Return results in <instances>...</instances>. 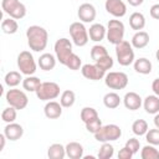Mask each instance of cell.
<instances>
[{
	"label": "cell",
	"instance_id": "1",
	"mask_svg": "<svg viewBox=\"0 0 159 159\" xmlns=\"http://www.w3.org/2000/svg\"><path fill=\"white\" fill-rule=\"evenodd\" d=\"M26 39L30 50H32L34 52H41L47 46L48 32L42 26L31 25L26 29Z\"/></svg>",
	"mask_w": 159,
	"mask_h": 159
},
{
	"label": "cell",
	"instance_id": "2",
	"mask_svg": "<svg viewBox=\"0 0 159 159\" xmlns=\"http://www.w3.org/2000/svg\"><path fill=\"white\" fill-rule=\"evenodd\" d=\"M116 56L120 66H129L134 62V50L130 42L123 40L116 45Z\"/></svg>",
	"mask_w": 159,
	"mask_h": 159
},
{
	"label": "cell",
	"instance_id": "3",
	"mask_svg": "<svg viewBox=\"0 0 159 159\" xmlns=\"http://www.w3.org/2000/svg\"><path fill=\"white\" fill-rule=\"evenodd\" d=\"M93 135H94V139L99 143L114 142L122 137V129L117 124H106V125H102L101 129Z\"/></svg>",
	"mask_w": 159,
	"mask_h": 159
},
{
	"label": "cell",
	"instance_id": "4",
	"mask_svg": "<svg viewBox=\"0 0 159 159\" xmlns=\"http://www.w3.org/2000/svg\"><path fill=\"white\" fill-rule=\"evenodd\" d=\"M70 36L72 39V42L78 47L86 46L89 40L88 30L81 21H76L70 25Z\"/></svg>",
	"mask_w": 159,
	"mask_h": 159
},
{
	"label": "cell",
	"instance_id": "5",
	"mask_svg": "<svg viewBox=\"0 0 159 159\" xmlns=\"http://www.w3.org/2000/svg\"><path fill=\"white\" fill-rule=\"evenodd\" d=\"M17 67L25 76H32L37 70V63L30 51H21L17 55Z\"/></svg>",
	"mask_w": 159,
	"mask_h": 159
},
{
	"label": "cell",
	"instance_id": "6",
	"mask_svg": "<svg viewBox=\"0 0 159 159\" xmlns=\"http://www.w3.org/2000/svg\"><path fill=\"white\" fill-rule=\"evenodd\" d=\"M124 30H125L124 24L120 20H117V19L109 20L108 24H107V35H106L108 42L113 43V45H117L120 41H123Z\"/></svg>",
	"mask_w": 159,
	"mask_h": 159
},
{
	"label": "cell",
	"instance_id": "7",
	"mask_svg": "<svg viewBox=\"0 0 159 159\" xmlns=\"http://www.w3.org/2000/svg\"><path fill=\"white\" fill-rule=\"evenodd\" d=\"M1 9L15 20H21L26 16V6L20 0H1Z\"/></svg>",
	"mask_w": 159,
	"mask_h": 159
},
{
	"label": "cell",
	"instance_id": "8",
	"mask_svg": "<svg viewBox=\"0 0 159 159\" xmlns=\"http://www.w3.org/2000/svg\"><path fill=\"white\" fill-rule=\"evenodd\" d=\"M35 93L40 101L48 102V101L56 99L60 96V86L56 82L46 81V82L41 83V86L39 87V89Z\"/></svg>",
	"mask_w": 159,
	"mask_h": 159
},
{
	"label": "cell",
	"instance_id": "9",
	"mask_svg": "<svg viewBox=\"0 0 159 159\" xmlns=\"http://www.w3.org/2000/svg\"><path fill=\"white\" fill-rule=\"evenodd\" d=\"M5 98H6V102L9 103V106L16 108L17 111L25 109L29 104V98H27L26 93L21 89L15 88V87L6 92Z\"/></svg>",
	"mask_w": 159,
	"mask_h": 159
},
{
	"label": "cell",
	"instance_id": "10",
	"mask_svg": "<svg viewBox=\"0 0 159 159\" xmlns=\"http://www.w3.org/2000/svg\"><path fill=\"white\" fill-rule=\"evenodd\" d=\"M128 76L120 71H112L104 76V83L111 89H124L128 86Z\"/></svg>",
	"mask_w": 159,
	"mask_h": 159
},
{
	"label": "cell",
	"instance_id": "11",
	"mask_svg": "<svg viewBox=\"0 0 159 159\" xmlns=\"http://www.w3.org/2000/svg\"><path fill=\"white\" fill-rule=\"evenodd\" d=\"M53 50H55V55H56L57 61L61 65H63V66L66 65L67 58L73 53V51H72V42L68 39H66V37L58 39L55 42Z\"/></svg>",
	"mask_w": 159,
	"mask_h": 159
},
{
	"label": "cell",
	"instance_id": "12",
	"mask_svg": "<svg viewBox=\"0 0 159 159\" xmlns=\"http://www.w3.org/2000/svg\"><path fill=\"white\" fill-rule=\"evenodd\" d=\"M104 9L116 19L123 17L127 14V5L123 0H106Z\"/></svg>",
	"mask_w": 159,
	"mask_h": 159
},
{
	"label": "cell",
	"instance_id": "13",
	"mask_svg": "<svg viewBox=\"0 0 159 159\" xmlns=\"http://www.w3.org/2000/svg\"><path fill=\"white\" fill-rule=\"evenodd\" d=\"M81 72L82 76L87 80L91 81H99L102 78H104L106 76V71H103L98 65H92V63H86L81 67Z\"/></svg>",
	"mask_w": 159,
	"mask_h": 159
},
{
	"label": "cell",
	"instance_id": "14",
	"mask_svg": "<svg viewBox=\"0 0 159 159\" xmlns=\"http://www.w3.org/2000/svg\"><path fill=\"white\" fill-rule=\"evenodd\" d=\"M96 15H97V11H96V7L89 4V2H83L78 6V11H77V16L80 19L81 22L83 24H89V22H93L94 19H96Z\"/></svg>",
	"mask_w": 159,
	"mask_h": 159
},
{
	"label": "cell",
	"instance_id": "15",
	"mask_svg": "<svg viewBox=\"0 0 159 159\" xmlns=\"http://www.w3.org/2000/svg\"><path fill=\"white\" fill-rule=\"evenodd\" d=\"M4 134L6 135L7 140H11V142H15L17 139H20L22 135H24V128L21 124L19 123H6L5 128H4Z\"/></svg>",
	"mask_w": 159,
	"mask_h": 159
},
{
	"label": "cell",
	"instance_id": "16",
	"mask_svg": "<svg viewBox=\"0 0 159 159\" xmlns=\"http://www.w3.org/2000/svg\"><path fill=\"white\" fill-rule=\"evenodd\" d=\"M123 104L129 111H137L142 107L143 99L142 97L135 92H127L123 97Z\"/></svg>",
	"mask_w": 159,
	"mask_h": 159
},
{
	"label": "cell",
	"instance_id": "17",
	"mask_svg": "<svg viewBox=\"0 0 159 159\" xmlns=\"http://www.w3.org/2000/svg\"><path fill=\"white\" fill-rule=\"evenodd\" d=\"M106 35H107V27H104V25L102 24H98V22L92 24L88 29V36L91 41L101 42L102 40L106 39Z\"/></svg>",
	"mask_w": 159,
	"mask_h": 159
},
{
	"label": "cell",
	"instance_id": "18",
	"mask_svg": "<svg viewBox=\"0 0 159 159\" xmlns=\"http://www.w3.org/2000/svg\"><path fill=\"white\" fill-rule=\"evenodd\" d=\"M62 106L60 102L56 101H48L43 107V113L48 119H57L62 114Z\"/></svg>",
	"mask_w": 159,
	"mask_h": 159
},
{
	"label": "cell",
	"instance_id": "19",
	"mask_svg": "<svg viewBox=\"0 0 159 159\" xmlns=\"http://www.w3.org/2000/svg\"><path fill=\"white\" fill-rule=\"evenodd\" d=\"M56 62H57L56 55L45 52V53H42V55L39 57L37 65H39V67H40L42 71H51V70L55 68Z\"/></svg>",
	"mask_w": 159,
	"mask_h": 159
},
{
	"label": "cell",
	"instance_id": "20",
	"mask_svg": "<svg viewBox=\"0 0 159 159\" xmlns=\"http://www.w3.org/2000/svg\"><path fill=\"white\" fill-rule=\"evenodd\" d=\"M143 107L148 114H157L159 112V97L157 94H149L143 99Z\"/></svg>",
	"mask_w": 159,
	"mask_h": 159
},
{
	"label": "cell",
	"instance_id": "21",
	"mask_svg": "<svg viewBox=\"0 0 159 159\" xmlns=\"http://www.w3.org/2000/svg\"><path fill=\"white\" fill-rule=\"evenodd\" d=\"M130 43H132L133 48H137V50L144 48V47L149 43V35H148V32H145V31H143V30L137 31V32L132 36Z\"/></svg>",
	"mask_w": 159,
	"mask_h": 159
},
{
	"label": "cell",
	"instance_id": "22",
	"mask_svg": "<svg viewBox=\"0 0 159 159\" xmlns=\"http://www.w3.org/2000/svg\"><path fill=\"white\" fill-rule=\"evenodd\" d=\"M83 145L78 142H70L66 144V155L70 159H81L83 158Z\"/></svg>",
	"mask_w": 159,
	"mask_h": 159
},
{
	"label": "cell",
	"instance_id": "23",
	"mask_svg": "<svg viewBox=\"0 0 159 159\" xmlns=\"http://www.w3.org/2000/svg\"><path fill=\"white\" fill-rule=\"evenodd\" d=\"M133 67H134V71L137 73H140V75H149L152 72V68H153V65L152 62L145 58V57H139L137 60H134L133 62Z\"/></svg>",
	"mask_w": 159,
	"mask_h": 159
},
{
	"label": "cell",
	"instance_id": "24",
	"mask_svg": "<svg viewBox=\"0 0 159 159\" xmlns=\"http://www.w3.org/2000/svg\"><path fill=\"white\" fill-rule=\"evenodd\" d=\"M47 157L50 159H63L66 157V147L61 143H53L47 148Z\"/></svg>",
	"mask_w": 159,
	"mask_h": 159
},
{
	"label": "cell",
	"instance_id": "25",
	"mask_svg": "<svg viewBox=\"0 0 159 159\" xmlns=\"http://www.w3.org/2000/svg\"><path fill=\"white\" fill-rule=\"evenodd\" d=\"M129 26L133 30H135V31L143 30L144 26H145V17H144V15L142 12H138V11L130 14V16H129Z\"/></svg>",
	"mask_w": 159,
	"mask_h": 159
},
{
	"label": "cell",
	"instance_id": "26",
	"mask_svg": "<svg viewBox=\"0 0 159 159\" xmlns=\"http://www.w3.org/2000/svg\"><path fill=\"white\" fill-rule=\"evenodd\" d=\"M24 81L22 76H21V72H17V71H10L5 75L4 77V82L6 86H9L10 88H14L16 86H19L21 82Z\"/></svg>",
	"mask_w": 159,
	"mask_h": 159
},
{
	"label": "cell",
	"instance_id": "27",
	"mask_svg": "<svg viewBox=\"0 0 159 159\" xmlns=\"http://www.w3.org/2000/svg\"><path fill=\"white\" fill-rule=\"evenodd\" d=\"M41 83L42 82L40 81V78L32 75V76H26V78H24L22 87L27 92H36L39 89V87L41 86Z\"/></svg>",
	"mask_w": 159,
	"mask_h": 159
},
{
	"label": "cell",
	"instance_id": "28",
	"mask_svg": "<svg viewBox=\"0 0 159 159\" xmlns=\"http://www.w3.org/2000/svg\"><path fill=\"white\" fill-rule=\"evenodd\" d=\"M120 101H122V98H120L119 94L116 93V92H108V93H106L104 97H103V104H104L107 108H109V109L117 108V107L120 104Z\"/></svg>",
	"mask_w": 159,
	"mask_h": 159
},
{
	"label": "cell",
	"instance_id": "29",
	"mask_svg": "<svg viewBox=\"0 0 159 159\" xmlns=\"http://www.w3.org/2000/svg\"><path fill=\"white\" fill-rule=\"evenodd\" d=\"M1 30L4 34L6 35H12V34H16L17 30H19V24L15 19L12 17H7V19H4L2 22H1Z\"/></svg>",
	"mask_w": 159,
	"mask_h": 159
},
{
	"label": "cell",
	"instance_id": "30",
	"mask_svg": "<svg viewBox=\"0 0 159 159\" xmlns=\"http://www.w3.org/2000/svg\"><path fill=\"white\" fill-rule=\"evenodd\" d=\"M75 102H76V94H75L73 91L66 89V91H63L61 93V96H60V103H61V106L63 108L72 107L75 104Z\"/></svg>",
	"mask_w": 159,
	"mask_h": 159
},
{
	"label": "cell",
	"instance_id": "31",
	"mask_svg": "<svg viewBox=\"0 0 159 159\" xmlns=\"http://www.w3.org/2000/svg\"><path fill=\"white\" fill-rule=\"evenodd\" d=\"M140 158L142 159H159V150L153 144H147L140 150Z\"/></svg>",
	"mask_w": 159,
	"mask_h": 159
},
{
	"label": "cell",
	"instance_id": "32",
	"mask_svg": "<svg viewBox=\"0 0 159 159\" xmlns=\"http://www.w3.org/2000/svg\"><path fill=\"white\" fill-rule=\"evenodd\" d=\"M113 155H114V147L109 142L102 143L98 150V154H97L98 159H111Z\"/></svg>",
	"mask_w": 159,
	"mask_h": 159
},
{
	"label": "cell",
	"instance_id": "33",
	"mask_svg": "<svg viewBox=\"0 0 159 159\" xmlns=\"http://www.w3.org/2000/svg\"><path fill=\"white\" fill-rule=\"evenodd\" d=\"M148 123L144 120V119H137L133 122L132 124V132L138 135V137H142V135H145V133L148 132Z\"/></svg>",
	"mask_w": 159,
	"mask_h": 159
},
{
	"label": "cell",
	"instance_id": "34",
	"mask_svg": "<svg viewBox=\"0 0 159 159\" xmlns=\"http://www.w3.org/2000/svg\"><path fill=\"white\" fill-rule=\"evenodd\" d=\"M80 117H81V120L83 123H87L92 119L98 118V112L93 107H83L81 113H80Z\"/></svg>",
	"mask_w": 159,
	"mask_h": 159
},
{
	"label": "cell",
	"instance_id": "35",
	"mask_svg": "<svg viewBox=\"0 0 159 159\" xmlns=\"http://www.w3.org/2000/svg\"><path fill=\"white\" fill-rule=\"evenodd\" d=\"M89 55H91V58L96 62V61H98L99 58L107 56V55H108V51H107V48H106L104 46H102V45H94V46H92Z\"/></svg>",
	"mask_w": 159,
	"mask_h": 159
},
{
	"label": "cell",
	"instance_id": "36",
	"mask_svg": "<svg viewBox=\"0 0 159 159\" xmlns=\"http://www.w3.org/2000/svg\"><path fill=\"white\" fill-rule=\"evenodd\" d=\"M67 68H70V70H72V71H77V70H81V67H82V60H81V57L78 56V55H76L75 52L67 58V61H66V65H65Z\"/></svg>",
	"mask_w": 159,
	"mask_h": 159
},
{
	"label": "cell",
	"instance_id": "37",
	"mask_svg": "<svg viewBox=\"0 0 159 159\" xmlns=\"http://www.w3.org/2000/svg\"><path fill=\"white\" fill-rule=\"evenodd\" d=\"M16 108H14V107H7V108H5L4 111H2V113H1V119H2V122H5V123H12V122H15V119H16V117H17V113H16Z\"/></svg>",
	"mask_w": 159,
	"mask_h": 159
},
{
	"label": "cell",
	"instance_id": "38",
	"mask_svg": "<svg viewBox=\"0 0 159 159\" xmlns=\"http://www.w3.org/2000/svg\"><path fill=\"white\" fill-rule=\"evenodd\" d=\"M145 140L149 144L153 145H159V128H154V129H148V132L145 133Z\"/></svg>",
	"mask_w": 159,
	"mask_h": 159
},
{
	"label": "cell",
	"instance_id": "39",
	"mask_svg": "<svg viewBox=\"0 0 159 159\" xmlns=\"http://www.w3.org/2000/svg\"><path fill=\"white\" fill-rule=\"evenodd\" d=\"M96 65H98L103 71H108V70H111L112 67H113V65H114V61H113V58L109 56V55H107V56H104V57H102V58H99L98 61H96Z\"/></svg>",
	"mask_w": 159,
	"mask_h": 159
},
{
	"label": "cell",
	"instance_id": "40",
	"mask_svg": "<svg viewBox=\"0 0 159 159\" xmlns=\"http://www.w3.org/2000/svg\"><path fill=\"white\" fill-rule=\"evenodd\" d=\"M84 124H86V129H87L89 133L94 134V133H97V132L101 129V127H102V120H101L99 117H98V118L92 119V120H89V122H87V123H84Z\"/></svg>",
	"mask_w": 159,
	"mask_h": 159
},
{
	"label": "cell",
	"instance_id": "41",
	"mask_svg": "<svg viewBox=\"0 0 159 159\" xmlns=\"http://www.w3.org/2000/svg\"><path fill=\"white\" fill-rule=\"evenodd\" d=\"M125 147L129 148L133 154H137L139 152V149H140V142L137 138H130V139H128L125 142Z\"/></svg>",
	"mask_w": 159,
	"mask_h": 159
},
{
	"label": "cell",
	"instance_id": "42",
	"mask_svg": "<svg viewBox=\"0 0 159 159\" xmlns=\"http://www.w3.org/2000/svg\"><path fill=\"white\" fill-rule=\"evenodd\" d=\"M133 155L134 154L132 153V150L129 148H127L125 145L118 152V159H132Z\"/></svg>",
	"mask_w": 159,
	"mask_h": 159
},
{
	"label": "cell",
	"instance_id": "43",
	"mask_svg": "<svg viewBox=\"0 0 159 159\" xmlns=\"http://www.w3.org/2000/svg\"><path fill=\"white\" fill-rule=\"evenodd\" d=\"M150 16L153 19H155V20H159V2L152 5V7H150Z\"/></svg>",
	"mask_w": 159,
	"mask_h": 159
},
{
	"label": "cell",
	"instance_id": "44",
	"mask_svg": "<svg viewBox=\"0 0 159 159\" xmlns=\"http://www.w3.org/2000/svg\"><path fill=\"white\" fill-rule=\"evenodd\" d=\"M152 91L154 92V94H157L159 97V78H155L152 82Z\"/></svg>",
	"mask_w": 159,
	"mask_h": 159
},
{
	"label": "cell",
	"instance_id": "45",
	"mask_svg": "<svg viewBox=\"0 0 159 159\" xmlns=\"http://www.w3.org/2000/svg\"><path fill=\"white\" fill-rule=\"evenodd\" d=\"M6 135L2 133V134H0V152H2L4 150V148H5V142H6Z\"/></svg>",
	"mask_w": 159,
	"mask_h": 159
},
{
	"label": "cell",
	"instance_id": "46",
	"mask_svg": "<svg viewBox=\"0 0 159 159\" xmlns=\"http://www.w3.org/2000/svg\"><path fill=\"white\" fill-rule=\"evenodd\" d=\"M127 2L129 5H132V6H139V5H142L144 2V0H127Z\"/></svg>",
	"mask_w": 159,
	"mask_h": 159
},
{
	"label": "cell",
	"instance_id": "47",
	"mask_svg": "<svg viewBox=\"0 0 159 159\" xmlns=\"http://www.w3.org/2000/svg\"><path fill=\"white\" fill-rule=\"evenodd\" d=\"M153 122H154V125H155L157 128H159V112H158L157 114H154V119H153Z\"/></svg>",
	"mask_w": 159,
	"mask_h": 159
},
{
	"label": "cell",
	"instance_id": "48",
	"mask_svg": "<svg viewBox=\"0 0 159 159\" xmlns=\"http://www.w3.org/2000/svg\"><path fill=\"white\" fill-rule=\"evenodd\" d=\"M155 58H157V61L159 62V48H158L157 52H155Z\"/></svg>",
	"mask_w": 159,
	"mask_h": 159
},
{
	"label": "cell",
	"instance_id": "49",
	"mask_svg": "<svg viewBox=\"0 0 159 159\" xmlns=\"http://www.w3.org/2000/svg\"><path fill=\"white\" fill-rule=\"evenodd\" d=\"M158 1H159V0H158Z\"/></svg>",
	"mask_w": 159,
	"mask_h": 159
}]
</instances>
